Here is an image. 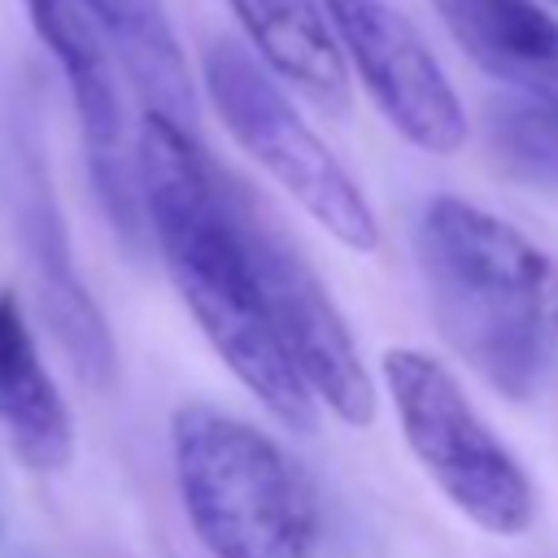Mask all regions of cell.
Instances as JSON below:
<instances>
[{
	"label": "cell",
	"instance_id": "obj_7",
	"mask_svg": "<svg viewBox=\"0 0 558 558\" xmlns=\"http://www.w3.org/2000/svg\"><path fill=\"white\" fill-rule=\"evenodd\" d=\"M423 266L427 283L480 292L488 301L527 310L541 318L545 296L558 283V266L506 218L462 196H432L423 205Z\"/></svg>",
	"mask_w": 558,
	"mask_h": 558
},
{
	"label": "cell",
	"instance_id": "obj_4",
	"mask_svg": "<svg viewBox=\"0 0 558 558\" xmlns=\"http://www.w3.org/2000/svg\"><path fill=\"white\" fill-rule=\"evenodd\" d=\"M384 388L401 436L432 484L484 532L519 536L532 523V484L506 440L475 414L462 384L418 349L384 353Z\"/></svg>",
	"mask_w": 558,
	"mask_h": 558
},
{
	"label": "cell",
	"instance_id": "obj_2",
	"mask_svg": "<svg viewBox=\"0 0 558 558\" xmlns=\"http://www.w3.org/2000/svg\"><path fill=\"white\" fill-rule=\"evenodd\" d=\"M170 453L187 523L214 558H314V501L266 432L192 401L170 418Z\"/></svg>",
	"mask_w": 558,
	"mask_h": 558
},
{
	"label": "cell",
	"instance_id": "obj_3",
	"mask_svg": "<svg viewBox=\"0 0 558 558\" xmlns=\"http://www.w3.org/2000/svg\"><path fill=\"white\" fill-rule=\"evenodd\" d=\"M205 92L231 140L344 248L375 253L379 222L357 179L301 118L275 74L231 39L205 48Z\"/></svg>",
	"mask_w": 558,
	"mask_h": 558
},
{
	"label": "cell",
	"instance_id": "obj_9",
	"mask_svg": "<svg viewBox=\"0 0 558 558\" xmlns=\"http://www.w3.org/2000/svg\"><path fill=\"white\" fill-rule=\"evenodd\" d=\"M0 423L31 471H61L74 458V418L52 384L13 288H0Z\"/></svg>",
	"mask_w": 558,
	"mask_h": 558
},
{
	"label": "cell",
	"instance_id": "obj_8",
	"mask_svg": "<svg viewBox=\"0 0 558 558\" xmlns=\"http://www.w3.org/2000/svg\"><path fill=\"white\" fill-rule=\"evenodd\" d=\"M13 231L26 248L31 275H35V292H39V310L52 327V336L61 340L70 366L92 384V388H109L118 375V349L109 336V323L100 314V305L92 301V292L83 288L74 257H70V240L57 214V201L48 192L44 166L39 157H17V174H13Z\"/></svg>",
	"mask_w": 558,
	"mask_h": 558
},
{
	"label": "cell",
	"instance_id": "obj_11",
	"mask_svg": "<svg viewBox=\"0 0 558 558\" xmlns=\"http://www.w3.org/2000/svg\"><path fill=\"white\" fill-rule=\"evenodd\" d=\"M436 323L449 344L506 397H532L545 375V327L536 314L488 301L480 292H462L449 283H432Z\"/></svg>",
	"mask_w": 558,
	"mask_h": 558
},
{
	"label": "cell",
	"instance_id": "obj_10",
	"mask_svg": "<svg viewBox=\"0 0 558 558\" xmlns=\"http://www.w3.org/2000/svg\"><path fill=\"white\" fill-rule=\"evenodd\" d=\"M100 44L118 57L144 109L196 131V87L161 0H74Z\"/></svg>",
	"mask_w": 558,
	"mask_h": 558
},
{
	"label": "cell",
	"instance_id": "obj_13",
	"mask_svg": "<svg viewBox=\"0 0 558 558\" xmlns=\"http://www.w3.org/2000/svg\"><path fill=\"white\" fill-rule=\"evenodd\" d=\"M227 4L270 74L288 78L323 109L344 105L349 74L318 0H227Z\"/></svg>",
	"mask_w": 558,
	"mask_h": 558
},
{
	"label": "cell",
	"instance_id": "obj_5",
	"mask_svg": "<svg viewBox=\"0 0 558 558\" xmlns=\"http://www.w3.org/2000/svg\"><path fill=\"white\" fill-rule=\"evenodd\" d=\"M240 218H244L248 257L262 283V301L270 310L275 336L296 379L336 418L366 427L375 418V384L336 301L327 296L310 262L296 253V244L266 218V209L253 201L248 187H240Z\"/></svg>",
	"mask_w": 558,
	"mask_h": 558
},
{
	"label": "cell",
	"instance_id": "obj_12",
	"mask_svg": "<svg viewBox=\"0 0 558 558\" xmlns=\"http://www.w3.org/2000/svg\"><path fill=\"white\" fill-rule=\"evenodd\" d=\"M475 65L514 87H558V17L536 0H427Z\"/></svg>",
	"mask_w": 558,
	"mask_h": 558
},
{
	"label": "cell",
	"instance_id": "obj_15",
	"mask_svg": "<svg viewBox=\"0 0 558 558\" xmlns=\"http://www.w3.org/2000/svg\"><path fill=\"white\" fill-rule=\"evenodd\" d=\"M541 327L558 340V283H554V292L545 296V305H541Z\"/></svg>",
	"mask_w": 558,
	"mask_h": 558
},
{
	"label": "cell",
	"instance_id": "obj_1",
	"mask_svg": "<svg viewBox=\"0 0 558 558\" xmlns=\"http://www.w3.org/2000/svg\"><path fill=\"white\" fill-rule=\"evenodd\" d=\"M135 179L144 227L214 353L279 423L305 432L314 423V397L296 379L262 301L240 218V183L205 157L196 131L153 109L140 122Z\"/></svg>",
	"mask_w": 558,
	"mask_h": 558
},
{
	"label": "cell",
	"instance_id": "obj_14",
	"mask_svg": "<svg viewBox=\"0 0 558 558\" xmlns=\"http://www.w3.org/2000/svg\"><path fill=\"white\" fill-rule=\"evenodd\" d=\"M488 126L519 174L558 187V87H514L493 105Z\"/></svg>",
	"mask_w": 558,
	"mask_h": 558
},
{
	"label": "cell",
	"instance_id": "obj_6",
	"mask_svg": "<svg viewBox=\"0 0 558 558\" xmlns=\"http://www.w3.org/2000/svg\"><path fill=\"white\" fill-rule=\"evenodd\" d=\"M318 9L340 57H349L366 96L405 144L436 157L466 144L471 118L462 96L401 9L388 0H318Z\"/></svg>",
	"mask_w": 558,
	"mask_h": 558
}]
</instances>
